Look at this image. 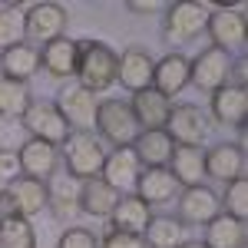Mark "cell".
Instances as JSON below:
<instances>
[{
  "label": "cell",
  "instance_id": "cell-1",
  "mask_svg": "<svg viewBox=\"0 0 248 248\" xmlns=\"http://www.w3.org/2000/svg\"><path fill=\"white\" fill-rule=\"evenodd\" d=\"M116 70H119V53L109 43L93 37L77 40V70H73V77L79 79L83 90L106 93L116 83Z\"/></svg>",
  "mask_w": 248,
  "mask_h": 248
},
{
  "label": "cell",
  "instance_id": "cell-2",
  "mask_svg": "<svg viewBox=\"0 0 248 248\" xmlns=\"http://www.w3.org/2000/svg\"><path fill=\"white\" fill-rule=\"evenodd\" d=\"M63 162L73 179L90 182V179H99L103 162H106V149L96 139V133H70V139L63 142Z\"/></svg>",
  "mask_w": 248,
  "mask_h": 248
},
{
  "label": "cell",
  "instance_id": "cell-3",
  "mask_svg": "<svg viewBox=\"0 0 248 248\" xmlns=\"http://www.w3.org/2000/svg\"><path fill=\"white\" fill-rule=\"evenodd\" d=\"M93 129H99V136H103L113 149H119V146H133L136 142L139 123H136L129 103H123V99H103V103H96Z\"/></svg>",
  "mask_w": 248,
  "mask_h": 248
},
{
  "label": "cell",
  "instance_id": "cell-4",
  "mask_svg": "<svg viewBox=\"0 0 248 248\" xmlns=\"http://www.w3.org/2000/svg\"><path fill=\"white\" fill-rule=\"evenodd\" d=\"M205 33L212 37V46L229 53V57H242L245 53V10L242 7H218L209 10V23H205Z\"/></svg>",
  "mask_w": 248,
  "mask_h": 248
},
{
  "label": "cell",
  "instance_id": "cell-5",
  "mask_svg": "<svg viewBox=\"0 0 248 248\" xmlns=\"http://www.w3.org/2000/svg\"><path fill=\"white\" fill-rule=\"evenodd\" d=\"M209 23V7L202 3H172L166 10V20H162V33L169 43L182 46V43H192L195 37H202Z\"/></svg>",
  "mask_w": 248,
  "mask_h": 248
},
{
  "label": "cell",
  "instance_id": "cell-6",
  "mask_svg": "<svg viewBox=\"0 0 248 248\" xmlns=\"http://www.w3.org/2000/svg\"><path fill=\"white\" fill-rule=\"evenodd\" d=\"M20 126L30 133V139H43L50 146H60L70 139V123L53 103H30L27 113L20 116Z\"/></svg>",
  "mask_w": 248,
  "mask_h": 248
},
{
  "label": "cell",
  "instance_id": "cell-7",
  "mask_svg": "<svg viewBox=\"0 0 248 248\" xmlns=\"http://www.w3.org/2000/svg\"><path fill=\"white\" fill-rule=\"evenodd\" d=\"M209 116L202 106L195 103H182V106H172L169 123H166V133L175 146H202L205 136H209Z\"/></svg>",
  "mask_w": 248,
  "mask_h": 248
},
{
  "label": "cell",
  "instance_id": "cell-8",
  "mask_svg": "<svg viewBox=\"0 0 248 248\" xmlns=\"http://www.w3.org/2000/svg\"><path fill=\"white\" fill-rule=\"evenodd\" d=\"M229 79H232V57L229 53H222L215 46H205L195 60H189V83H195L199 90L215 93Z\"/></svg>",
  "mask_w": 248,
  "mask_h": 248
},
{
  "label": "cell",
  "instance_id": "cell-9",
  "mask_svg": "<svg viewBox=\"0 0 248 248\" xmlns=\"http://www.w3.org/2000/svg\"><path fill=\"white\" fill-rule=\"evenodd\" d=\"M66 7L60 3H37L23 14V33L33 40V43H50V40L63 37V27H66Z\"/></svg>",
  "mask_w": 248,
  "mask_h": 248
},
{
  "label": "cell",
  "instance_id": "cell-10",
  "mask_svg": "<svg viewBox=\"0 0 248 248\" xmlns=\"http://www.w3.org/2000/svg\"><path fill=\"white\" fill-rule=\"evenodd\" d=\"M57 109L63 113V119L70 126H77V133H90L96 123V93L83 90L79 83L63 86L57 96Z\"/></svg>",
  "mask_w": 248,
  "mask_h": 248
},
{
  "label": "cell",
  "instance_id": "cell-11",
  "mask_svg": "<svg viewBox=\"0 0 248 248\" xmlns=\"http://www.w3.org/2000/svg\"><path fill=\"white\" fill-rule=\"evenodd\" d=\"M17 166L23 175L37 179V182H50L53 172L60 169V153L57 146L43 142V139H27L17 149Z\"/></svg>",
  "mask_w": 248,
  "mask_h": 248
},
{
  "label": "cell",
  "instance_id": "cell-12",
  "mask_svg": "<svg viewBox=\"0 0 248 248\" xmlns=\"http://www.w3.org/2000/svg\"><path fill=\"white\" fill-rule=\"evenodd\" d=\"M139 172H142V166H139V159H136L133 146H119V149H113V153H106V162H103L99 179H103L109 189H116L119 195H123V192L136 189Z\"/></svg>",
  "mask_w": 248,
  "mask_h": 248
},
{
  "label": "cell",
  "instance_id": "cell-13",
  "mask_svg": "<svg viewBox=\"0 0 248 248\" xmlns=\"http://www.w3.org/2000/svg\"><path fill=\"white\" fill-rule=\"evenodd\" d=\"M153 66H155L153 53H149L146 46L133 43V46H126V50H123V57H119L116 83H123V86H126V90H133V93L149 90V86H153Z\"/></svg>",
  "mask_w": 248,
  "mask_h": 248
},
{
  "label": "cell",
  "instance_id": "cell-14",
  "mask_svg": "<svg viewBox=\"0 0 248 248\" xmlns=\"http://www.w3.org/2000/svg\"><path fill=\"white\" fill-rule=\"evenodd\" d=\"M218 215V195L209 186H192L179 192V222L182 225H209Z\"/></svg>",
  "mask_w": 248,
  "mask_h": 248
},
{
  "label": "cell",
  "instance_id": "cell-15",
  "mask_svg": "<svg viewBox=\"0 0 248 248\" xmlns=\"http://www.w3.org/2000/svg\"><path fill=\"white\" fill-rule=\"evenodd\" d=\"M205 175L218 182H235L245 179V149L242 142H218L205 153Z\"/></svg>",
  "mask_w": 248,
  "mask_h": 248
},
{
  "label": "cell",
  "instance_id": "cell-16",
  "mask_svg": "<svg viewBox=\"0 0 248 248\" xmlns=\"http://www.w3.org/2000/svg\"><path fill=\"white\" fill-rule=\"evenodd\" d=\"M7 199H10V205H14L17 215L30 218V215H37V212H43L50 205V186L30 179V175H17L7 186Z\"/></svg>",
  "mask_w": 248,
  "mask_h": 248
},
{
  "label": "cell",
  "instance_id": "cell-17",
  "mask_svg": "<svg viewBox=\"0 0 248 248\" xmlns=\"http://www.w3.org/2000/svg\"><path fill=\"white\" fill-rule=\"evenodd\" d=\"M179 192H182V186L175 182V175H172L166 166H153V169L139 172L136 195H139L149 209H153V205H166V202H172Z\"/></svg>",
  "mask_w": 248,
  "mask_h": 248
},
{
  "label": "cell",
  "instance_id": "cell-18",
  "mask_svg": "<svg viewBox=\"0 0 248 248\" xmlns=\"http://www.w3.org/2000/svg\"><path fill=\"white\" fill-rule=\"evenodd\" d=\"M245 113H248V90L242 83H225L222 90L212 93V116L222 126L245 129Z\"/></svg>",
  "mask_w": 248,
  "mask_h": 248
},
{
  "label": "cell",
  "instance_id": "cell-19",
  "mask_svg": "<svg viewBox=\"0 0 248 248\" xmlns=\"http://www.w3.org/2000/svg\"><path fill=\"white\" fill-rule=\"evenodd\" d=\"M153 222V209L139 195H119L116 209L109 212V232H126V235H142Z\"/></svg>",
  "mask_w": 248,
  "mask_h": 248
},
{
  "label": "cell",
  "instance_id": "cell-20",
  "mask_svg": "<svg viewBox=\"0 0 248 248\" xmlns=\"http://www.w3.org/2000/svg\"><path fill=\"white\" fill-rule=\"evenodd\" d=\"M186 86H189V57L169 53V57H162L153 66V90L162 93L166 99L179 96Z\"/></svg>",
  "mask_w": 248,
  "mask_h": 248
},
{
  "label": "cell",
  "instance_id": "cell-21",
  "mask_svg": "<svg viewBox=\"0 0 248 248\" xmlns=\"http://www.w3.org/2000/svg\"><path fill=\"white\" fill-rule=\"evenodd\" d=\"M129 109H133L136 123H139V129H166L169 113H172V103H169L162 93H155L153 86H149V90H139V93H133Z\"/></svg>",
  "mask_w": 248,
  "mask_h": 248
},
{
  "label": "cell",
  "instance_id": "cell-22",
  "mask_svg": "<svg viewBox=\"0 0 248 248\" xmlns=\"http://www.w3.org/2000/svg\"><path fill=\"white\" fill-rule=\"evenodd\" d=\"M133 153L139 159V166H146V169H153V166H166L175 153V142L169 139L166 129H139L133 142Z\"/></svg>",
  "mask_w": 248,
  "mask_h": 248
},
{
  "label": "cell",
  "instance_id": "cell-23",
  "mask_svg": "<svg viewBox=\"0 0 248 248\" xmlns=\"http://www.w3.org/2000/svg\"><path fill=\"white\" fill-rule=\"evenodd\" d=\"M40 66L57 79L73 77V70H77V40L57 37V40H50V43H43V50H40Z\"/></svg>",
  "mask_w": 248,
  "mask_h": 248
},
{
  "label": "cell",
  "instance_id": "cell-24",
  "mask_svg": "<svg viewBox=\"0 0 248 248\" xmlns=\"http://www.w3.org/2000/svg\"><path fill=\"white\" fill-rule=\"evenodd\" d=\"M37 70H40V50L30 46V43H17V46L0 53V73H3V79L27 83Z\"/></svg>",
  "mask_w": 248,
  "mask_h": 248
},
{
  "label": "cell",
  "instance_id": "cell-25",
  "mask_svg": "<svg viewBox=\"0 0 248 248\" xmlns=\"http://www.w3.org/2000/svg\"><path fill=\"white\" fill-rule=\"evenodd\" d=\"M119 202V192L109 189L103 179H90L79 186V199H77V209L83 215H93V218H109V212L116 209Z\"/></svg>",
  "mask_w": 248,
  "mask_h": 248
},
{
  "label": "cell",
  "instance_id": "cell-26",
  "mask_svg": "<svg viewBox=\"0 0 248 248\" xmlns=\"http://www.w3.org/2000/svg\"><path fill=\"white\" fill-rule=\"evenodd\" d=\"M172 175H175V182L179 186H202V179H205V153H202V146H175V153H172Z\"/></svg>",
  "mask_w": 248,
  "mask_h": 248
},
{
  "label": "cell",
  "instance_id": "cell-27",
  "mask_svg": "<svg viewBox=\"0 0 248 248\" xmlns=\"http://www.w3.org/2000/svg\"><path fill=\"white\" fill-rule=\"evenodd\" d=\"M205 248H245V222L218 212L205 225Z\"/></svg>",
  "mask_w": 248,
  "mask_h": 248
},
{
  "label": "cell",
  "instance_id": "cell-28",
  "mask_svg": "<svg viewBox=\"0 0 248 248\" xmlns=\"http://www.w3.org/2000/svg\"><path fill=\"white\" fill-rule=\"evenodd\" d=\"M146 238V248H179L182 242H189L186 238V225L175 218V215H153V222L146 225L142 232Z\"/></svg>",
  "mask_w": 248,
  "mask_h": 248
},
{
  "label": "cell",
  "instance_id": "cell-29",
  "mask_svg": "<svg viewBox=\"0 0 248 248\" xmlns=\"http://www.w3.org/2000/svg\"><path fill=\"white\" fill-rule=\"evenodd\" d=\"M0 248H37V232L30 225V218H23L17 212L0 215Z\"/></svg>",
  "mask_w": 248,
  "mask_h": 248
},
{
  "label": "cell",
  "instance_id": "cell-30",
  "mask_svg": "<svg viewBox=\"0 0 248 248\" xmlns=\"http://www.w3.org/2000/svg\"><path fill=\"white\" fill-rule=\"evenodd\" d=\"M30 90L27 83H14V79H0V116L7 119H20L30 106Z\"/></svg>",
  "mask_w": 248,
  "mask_h": 248
},
{
  "label": "cell",
  "instance_id": "cell-31",
  "mask_svg": "<svg viewBox=\"0 0 248 248\" xmlns=\"http://www.w3.org/2000/svg\"><path fill=\"white\" fill-rule=\"evenodd\" d=\"M23 10L20 7H0V50H10L23 43Z\"/></svg>",
  "mask_w": 248,
  "mask_h": 248
},
{
  "label": "cell",
  "instance_id": "cell-32",
  "mask_svg": "<svg viewBox=\"0 0 248 248\" xmlns=\"http://www.w3.org/2000/svg\"><path fill=\"white\" fill-rule=\"evenodd\" d=\"M218 205L225 209V215L238 218V222H245V215H248V182H245V179L229 182V186H225V195H222V202H218Z\"/></svg>",
  "mask_w": 248,
  "mask_h": 248
},
{
  "label": "cell",
  "instance_id": "cell-33",
  "mask_svg": "<svg viewBox=\"0 0 248 248\" xmlns=\"http://www.w3.org/2000/svg\"><path fill=\"white\" fill-rule=\"evenodd\" d=\"M77 199H79V186H73V182L66 179L63 186H57V189L50 192L53 215H57V218H66V215H73V209H77Z\"/></svg>",
  "mask_w": 248,
  "mask_h": 248
},
{
  "label": "cell",
  "instance_id": "cell-34",
  "mask_svg": "<svg viewBox=\"0 0 248 248\" xmlns=\"http://www.w3.org/2000/svg\"><path fill=\"white\" fill-rule=\"evenodd\" d=\"M57 248H99V235L90 232V229H83V225H73V229H66L60 235Z\"/></svg>",
  "mask_w": 248,
  "mask_h": 248
},
{
  "label": "cell",
  "instance_id": "cell-35",
  "mask_svg": "<svg viewBox=\"0 0 248 248\" xmlns=\"http://www.w3.org/2000/svg\"><path fill=\"white\" fill-rule=\"evenodd\" d=\"M99 248H146L142 235H126V232H106L99 238Z\"/></svg>",
  "mask_w": 248,
  "mask_h": 248
},
{
  "label": "cell",
  "instance_id": "cell-36",
  "mask_svg": "<svg viewBox=\"0 0 248 248\" xmlns=\"http://www.w3.org/2000/svg\"><path fill=\"white\" fill-rule=\"evenodd\" d=\"M17 172H20V166H17V153H10V149H0V186L7 182H14L17 179Z\"/></svg>",
  "mask_w": 248,
  "mask_h": 248
},
{
  "label": "cell",
  "instance_id": "cell-37",
  "mask_svg": "<svg viewBox=\"0 0 248 248\" xmlns=\"http://www.w3.org/2000/svg\"><path fill=\"white\" fill-rule=\"evenodd\" d=\"M126 7H129L133 14H155V10H159V3H155V0H129Z\"/></svg>",
  "mask_w": 248,
  "mask_h": 248
},
{
  "label": "cell",
  "instance_id": "cell-38",
  "mask_svg": "<svg viewBox=\"0 0 248 248\" xmlns=\"http://www.w3.org/2000/svg\"><path fill=\"white\" fill-rule=\"evenodd\" d=\"M179 248H205V242H182Z\"/></svg>",
  "mask_w": 248,
  "mask_h": 248
}]
</instances>
